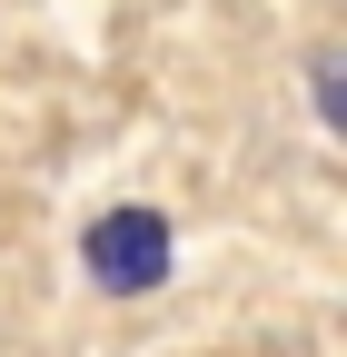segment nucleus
<instances>
[{"mask_svg": "<svg viewBox=\"0 0 347 357\" xmlns=\"http://www.w3.org/2000/svg\"><path fill=\"white\" fill-rule=\"evenodd\" d=\"M90 278L109 298H139L169 278V218L159 208H109L100 229H90Z\"/></svg>", "mask_w": 347, "mask_h": 357, "instance_id": "f257e3e1", "label": "nucleus"}]
</instances>
